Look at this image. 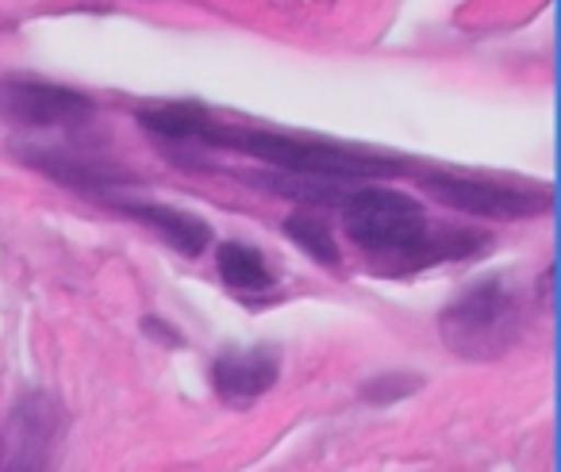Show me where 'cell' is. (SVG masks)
<instances>
[{
	"label": "cell",
	"mask_w": 561,
	"mask_h": 472,
	"mask_svg": "<svg viewBox=\"0 0 561 472\" xmlns=\"http://www.w3.org/2000/svg\"><path fill=\"white\" fill-rule=\"evenodd\" d=\"M346 234L374 262H397L400 269L454 262L484 246L458 227H431L420 204L392 188H362L346 196Z\"/></svg>",
	"instance_id": "1"
},
{
	"label": "cell",
	"mask_w": 561,
	"mask_h": 472,
	"mask_svg": "<svg viewBox=\"0 0 561 472\" xmlns=\"http://www.w3.org/2000/svg\"><path fill=\"white\" fill-rule=\"evenodd\" d=\"M216 147L254 154L257 162H270L273 170L312 173V177H331V181H369V177H392V173H400V162H392V158L369 154V150L358 147H339V142H323V139H297V135L231 131V127H219Z\"/></svg>",
	"instance_id": "2"
},
{
	"label": "cell",
	"mask_w": 561,
	"mask_h": 472,
	"mask_svg": "<svg viewBox=\"0 0 561 472\" xmlns=\"http://www.w3.org/2000/svg\"><path fill=\"white\" fill-rule=\"evenodd\" d=\"M519 331V296L496 277L477 280L438 315V334L461 361H496L515 346Z\"/></svg>",
	"instance_id": "3"
},
{
	"label": "cell",
	"mask_w": 561,
	"mask_h": 472,
	"mask_svg": "<svg viewBox=\"0 0 561 472\" xmlns=\"http://www.w3.org/2000/svg\"><path fill=\"white\" fill-rule=\"evenodd\" d=\"M66 415L55 395L24 392L0 426V472H55Z\"/></svg>",
	"instance_id": "4"
},
{
	"label": "cell",
	"mask_w": 561,
	"mask_h": 472,
	"mask_svg": "<svg viewBox=\"0 0 561 472\" xmlns=\"http://www.w3.org/2000/svg\"><path fill=\"white\" fill-rule=\"evenodd\" d=\"M93 116V101L70 85L35 78H0V119L20 127H78Z\"/></svg>",
	"instance_id": "5"
},
{
	"label": "cell",
	"mask_w": 561,
	"mask_h": 472,
	"mask_svg": "<svg viewBox=\"0 0 561 472\" xmlns=\"http://www.w3.org/2000/svg\"><path fill=\"white\" fill-rule=\"evenodd\" d=\"M423 188L438 204H446V208H458L484 219H527L550 208V196H535L527 188L496 185V181H481V177H454V173L423 177Z\"/></svg>",
	"instance_id": "6"
},
{
	"label": "cell",
	"mask_w": 561,
	"mask_h": 472,
	"mask_svg": "<svg viewBox=\"0 0 561 472\" xmlns=\"http://www.w3.org/2000/svg\"><path fill=\"white\" fill-rule=\"evenodd\" d=\"M280 377V357L270 346L254 349H227L211 365V384L224 400L231 403H250L257 395H265Z\"/></svg>",
	"instance_id": "7"
},
{
	"label": "cell",
	"mask_w": 561,
	"mask_h": 472,
	"mask_svg": "<svg viewBox=\"0 0 561 472\" xmlns=\"http://www.w3.org/2000/svg\"><path fill=\"white\" fill-rule=\"evenodd\" d=\"M124 216H131L135 223L150 227L158 239L170 242L178 254L185 257H201L204 246H208V223L196 219L193 211H181V208H165V204H116Z\"/></svg>",
	"instance_id": "8"
},
{
	"label": "cell",
	"mask_w": 561,
	"mask_h": 472,
	"mask_svg": "<svg viewBox=\"0 0 561 472\" xmlns=\"http://www.w3.org/2000/svg\"><path fill=\"white\" fill-rule=\"evenodd\" d=\"M139 124L147 127L154 139H173V142H208L216 147L219 127L201 104H154V108L139 112Z\"/></svg>",
	"instance_id": "9"
},
{
	"label": "cell",
	"mask_w": 561,
	"mask_h": 472,
	"mask_svg": "<svg viewBox=\"0 0 561 472\" xmlns=\"http://www.w3.org/2000/svg\"><path fill=\"white\" fill-rule=\"evenodd\" d=\"M32 158V165H39L47 177L62 181V185L78 188V193H108V185H119V181H127L124 173H112L104 170V165H93V162H81V158H66V154H50V150H43V154H27Z\"/></svg>",
	"instance_id": "10"
},
{
	"label": "cell",
	"mask_w": 561,
	"mask_h": 472,
	"mask_svg": "<svg viewBox=\"0 0 561 472\" xmlns=\"http://www.w3.org/2000/svg\"><path fill=\"white\" fill-rule=\"evenodd\" d=\"M219 277L234 292H262L273 285V269L254 246H242V242H224L219 246Z\"/></svg>",
	"instance_id": "11"
},
{
	"label": "cell",
	"mask_w": 561,
	"mask_h": 472,
	"mask_svg": "<svg viewBox=\"0 0 561 472\" xmlns=\"http://www.w3.org/2000/svg\"><path fill=\"white\" fill-rule=\"evenodd\" d=\"M254 185L285 196V200H300V204H335V200H343V196H346L343 181L312 177V173H289V170L257 173Z\"/></svg>",
	"instance_id": "12"
},
{
	"label": "cell",
	"mask_w": 561,
	"mask_h": 472,
	"mask_svg": "<svg viewBox=\"0 0 561 472\" xmlns=\"http://www.w3.org/2000/svg\"><path fill=\"white\" fill-rule=\"evenodd\" d=\"M285 234H289V239L297 242L308 257H316V262L328 265V269H335V265H339L335 234H331L328 223H323V219H316L312 211H293V216L285 219Z\"/></svg>",
	"instance_id": "13"
},
{
	"label": "cell",
	"mask_w": 561,
	"mask_h": 472,
	"mask_svg": "<svg viewBox=\"0 0 561 472\" xmlns=\"http://www.w3.org/2000/svg\"><path fill=\"white\" fill-rule=\"evenodd\" d=\"M420 384H423V380L408 377V372H385V377L366 380V388H362V400H366V403H392V400H404V395H412Z\"/></svg>",
	"instance_id": "14"
}]
</instances>
